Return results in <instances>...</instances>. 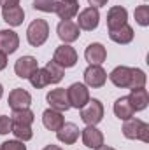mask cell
Wrapping results in <instances>:
<instances>
[{
  "instance_id": "1",
  "label": "cell",
  "mask_w": 149,
  "mask_h": 150,
  "mask_svg": "<svg viewBox=\"0 0 149 150\" xmlns=\"http://www.w3.org/2000/svg\"><path fill=\"white\" fill-rule=\"evenodd\" d=\"M123 134L128 140H140L144 143H149V124L140 119H128L123 124Z\"/></svg>"
},
{
  "instance_id": "2",
  "label": "cell",
  "mask_w": 149,
  "mask_h": 150,
  "mask_svg": "<svg viewBox=\"0 0 149 150\" xmlns=\"http://www.w3.org/2000/svg\"><path fill=\"white\" fill-rule=\"evenodd\" d=\"M49 37V25L46 19H34L27 30V40L32 47H40Z\"/></svg>"
},
{
  "instance_id": "3",
  "label": "cell",
  "mask_w": 149,
  "mask_h": 150,
  "mask_svg": "<svg viewBox=\"0 0 149 150\" xmlns=\"http://www.w3.org/2000/svg\"><path fill=\"white\" fill-rule=\"evenodd\" d=\"M104 119V105L100 100H90L81 108V120L86 126H97Z\"/></svg>"
},
{
  "instance_id": "4",
  "label": "cell",
  "mask_w": 149,
  "mask_h": 150,
  "mask_svg": "<svg viewBox=\"0 0 149 150\" xmlns=\"http://www.w3.org/2000/svg\"><path fill=\"white\" fill-rule=\"evenodd\" d=\"M67 96H69V103L74 108H82L88 101H90V91L86 84L81 82H74L69 89H67Z\"/></svg>"
},
{
  "instance_id": "5",
  "label": "cell",
  "mask_w": 149,
  "mask_h": 150,
  "mask_svg": "<svg viewBox=\"0 0 149 150\" xmlns=\"http://www.w3.org/2000/svg\"><path fill=\"white\" fill-rule=\"evenodd\" d=\"M53 61L56 65H60L62 68H72L75 63H77V52H75V49L72 45L63 44V45L56 47L54 56H53Z\"/></svg>"
},
{
  "instance_id": "6",
  "label": "cell",
  "mask_w": 149,
  "mask_h": 150,
  "mask_svg": "<svg viewBox=\"0 0 149 150\" xmlns=\"http://www.w3.org/2000/svg\"><path fill=\"white\" fill-rule=\"evenodd\" d=\"M100 23V12L97 7H86L84 11L79 12V18H77V26L79 30H86V32H93Z\"/></svg>"
},
{
  "instance_id": "7",
  "label": "cell",
  "mask_w": 149,
  "mask_h": 150,
  "mask_svg": "<svg viewBox=\"0 0 149 150\" xmlns=\"http://www.w3.org/2000/svg\"><path fill=\"white\" fill-rule=\"evenodd\" d=\"M46 100H47V103H49V107H51L53 110H58V112H67L69 108H72V107H70V103H69L67 89H63V87L51 89V91L47 93Z\"/></svg>"
},
{
  "instance_id": "8",
  "label": "cell",
  "mask_w": 149,
  "mask_h": 150,
  "mask_svg": "<svg viewBox=\"0 0 149 150\" xmlns=\"http://www.w3.org/2000/svg\"><path fill=\"white\" fill-rule=\"evenodd\" d=\"M105 80H107V74L100 65H90L84 70V84L88 87L98 89V87H102L105 84Z\"/></svg>"
},
{
  "instance_id": "9",
  "label": "cell",
  "mask_w": 149,
  "mask_h": 150,
  "mask_svg": "<svg viewBox=\"0 0 149 150\" xmlns=\"http://www.w3.org/2000/svg\"><path fill=\"white\" fill-rule=\"evenodd\" d=\"M56 32H58L60 40H63L65 44L75 42V40L79 38V35H81V30H79L77 23H74L72 19H62V21L58 23Z\"/></svg>"
},
{
  "instance_id": "10",
  "label": "cell",
  "mask_w": 149,
  "mask_h": 150,
  "mask_svg": "<svg viewBox=\"0 0 149 150\" xmlns=\"http://www.w3.org/2000/svg\"><path fill=\"white\" fill-rule=\"evenodd\" d=\"M7 103L12 110H21V108H28L30 103H32V96L28 91L21 89V87H16L9 93V98H7Z\"/></svg>"
},
{
  "instance_id": "11",
  "label": "cell",
  "mask_w": 149,
  "mask_h": 150,
  "mask_svg": "<svg viewBox=\"0 0 149 150\" xmlns=\"http://www.w3.org/2000/svg\"><path fill=\"white\" fill-rule=\"evenodd\" d=\"M126 21H128V11L125 7L114 5V7L109 9V12H107V28H109V32L125 26Z\"/></svg>"
},
{
  "instance_id": "12",
  "label": "cell",
  "mask_w": 149,
  "mask_h": 150,
  "mask_svg": "<svg viewBox=\"0 0 149 150\" xmlns=\"http://www.w3.org/2000/svg\"><path fill=\"white\" fill-rule=\"evenodd\" d=\"M39 68V63L34 56H21L14 63V72L19 79H30V75Z\"/></svg>"
},
{
  "instance_id": "13",
  "label": "cell",
  "mask_w": 149,
  "mask_h": 150,
  "mask_svg": "<svg viewBox=\"0 0 149 150\" xmlns=\"http://www.w3.org/2000/svg\"><path fill=\"white\" fill-rule=\"evenodd\" d=\"M81 136H82V143H84L88 149L97 150L104 145V134H102V131H98L95 126H86V127L82 129Z\"/></svg>"
},
{
  "instance_id": "14",
  "label": "cell",
  "mask_w": 149,
  "mask_h": 150,
  "mask_svg": "<svg viewBox=\"0 0 149 150\" xmlns=\"http://www.w3.org/2000/svg\"><path fill=\"white\" fill-rule=\"evenodd\" d=\"M84 58L90 65H102L105 59H107V49L98 44V42H93L86 47L84 51Z\"/></svg>"
},
{
  "instance_id": "15",
  "label": "cell",
  "mask_w": 149,
  "mask_h": 150,
  "mask_svg": "<svg viewBox=\"0 0 149 150\" xmlns=\"http://www.w3.org/2000/svg\"><path fill=\"white\" fill-rule=\"evenodd\" d=\"M19 47V37L12 30H0V51L5 54L16 52Z\"/></svg>"
},
{
  "instance_id": "16",
  "label": "cell",
  "mask_w": 149,
  "mask_h": 150,
  "mask_svg": "<svg viewBox=\"0 0 149 150\" xmlns=\"http://www.w3.org/2000/svg\"><path fill=\"white\" fill-rule=\"evenodd\" d=\"M56 138L65 143V145H74L79 138V127L74 122H65L58 131H56Z\"/></svg>"
},
{
  "instance_id": "17",
  "label": "cell",
  "mask_w": 149,
  "mask_h": 150,
  "mask_svg": "<svg viewBox=\"0 0 149 150\" xmlns=\"http://www.w3.org/2000/svg\"><path fill=\"white\" fill-rule=\"evenodd\" d=\"M42 124H44V127L49 129V131H58V129L65 124L63 113L58 112V110H53V108H47L46 112L42 113Z\"/></svg>"
},
{
  "instance_id": "18",
  "label": "cell",
  "mask_w": 149,
  "mask_h": 150,
  "mask_svg": "<svg viewBox=\"0 0 149 150\" xmlns=\"http://www.w3.org/2000/svg\"><path fill=\"white\" fill-rule=\"evenodd\" d=\"M111 82L116 87H128L130 86V79H132V68L130 67H116L109 74Z\"/></svg>"
},
{
  "instance_id": "19",
  "label": "cell",
  "mask_w": 149,
  "mask_h": 150,
  "mask_svg": "<svg viewBox=\"0 0 149 150\" xmlns=\"http://www.w3.org/2000/svg\"><path fill=\"white\" fill-rule=\"evenodd\" d=\"M128 101H130L133 112H142V110L149 105L148 91H146L144 87H140V89H132V93H130V96H128Z\"/></svg>"
},
{
  "instance_id": "20",
  "label": "cell",
  "mask_w": 149,
  "mask_h": 150,
  "mask_svg": "<svg viewBox=\"0 0 149 150\" xmlns=\"http://www.w3.org/2000/svg\"><path fill=\"white\" fill-rule=\"evenodd\" d=\"M2 18H4V21H5L7 25H11V26H19V25H23V21H25V11H23L19 5L7 7V9L2 11Z\"/></svg>"
},
{
  "instance_id": "21",
  "label": "cell",
  "mask_w": 149,
  "mask_h": 150,
  "mask_svg": "<svg viewBox=\"0 0 149 150\" xmlns=\"http://www.w3.org/2000/svg\"><path fill=\"white\" fill-rule=\"evenodd\" d=\"M54 12L60 16V19H72L79 12V4L72 2V0H58Z\"/></svg>"
},
{
  "instance_id": "22",
  "label": "cell",
  "mask_w": 149,
  "mask_h": 150,
  "mask_svg": "<svg viewBox=\"0 0 149 150\" xmlns=\"http://www.w3.org/2000/svg\"><path fill=\"white\" fill-rule=\"evenodd\" d=\"M133 113L135 112H133V108H132V105L128 101V96H121V98L116 100V103H114V115L117 119L128 120V119L133 117Z\"/></svg>"
},
{
  "instance_id": "23",
  "label": "cell",
  "mask_w": 149,
  "mask_h": 150,
  "mask_svg": "<svg viewBox=\"0 0 149 150\" xmlns=\"http://www.w3.org/2000/svg\"><path fill=\"white\" fill-rule=\"evenodd\" d=\"M133 28L126 23L125 26H121V28H117V30H112L109 32V37H111L112 42H116V44H121V45H125V44H130L132 40H133Z\"/></svg>"
},
{
  "instance_id": "24",
  "label": "cell",
  "mask_w": 149,
  "mask_h": 150,
  "mask_svg": "<svg viewBox=\"0 0 149 150\" xmlns=\"http://www.w3.org/2000/svg\"><path fill=\"white\" fill-rule=\"evenodd\" d=\"M44 70H46V74H47L49 84H58V82L63 79V75H65V68H62V67L56 65L54 61H47V65L44 67Z\"/></svg>"
},
{
  "instance_id": "25",
  "label": "cell",
  "mask_w": 149,
  "mask_h": 150,
  "mask_svg": "<svg viewBox=\"0 0 149 150\" xmlns=\"http://www.w3.org/2000/svg\"><path fill=\"white\" fill-rule=\"evenodd\" d=\"M12 122L14 124H23V126H32L35 115L30 108H21V110H12V115H11Z\"/></svg>"
},
{
  "instance_id": "26",
  "label": "cell",
  "mask_w": 149,
  "mask_h": 150,
  "mask_svg": "<svg viewBox=\"0 0 149 150\" xmlns=\"http://www.w3.org/2000/svg\"><path fill=\"white\" fill-rule=\"evenodd\" d=\"M30 84L35 87V89H42V87H46V86H49V80H47V74H46V70L44 68H37L34 74L30 75Z\"/></svg>"
},
{
  "instance_id": "27",
  "label": "cell",
  "mask_w": 149,
  "mask_h": 150,
  "mask_svg": "<svg viewBox=\"0 0 149 150\" xmlns=\"http://www.w3.org/2000/svg\"><path fill=\"white\" fill-rule=\"evenodd\" d=\"M146 80H148V77H146V74L140 68H132V79H130L128 89L130 91L132 89H140V87L146 86Z\"/></svg>"
},
{
  "instance_id": "28",
  "label": "cell",
  "mask_w": 149,
  "mask_h": 150,
  "mask_svg": "<svg viewBox=\"0 0 149 150\" xmlns=\"http://www.w3.org/2000/svg\"><path fill=\"white\" fill-rule=\"evenodd\" d=\"M12 133H14V136H16L19 142H28V140H32V136H34L32 127H30V126H23V124H12Z\"/></svg>"
},
{
  "instance_id": "29",
  "label": "cell",
  "mask_w": 149,
  "mask_h": 150,
  "mask_svg": "<svg viewBox=\"0 0 149 150\" xmlns=\"http://www.w3.org/2000/svg\"><path fill=\"white\" fill-rule=\"evenodd\" d=\"M133 16H135V21L140 26H148L149 25V5H139L135 9Z\"/></svg>"
},
{
  "instance_id": "30",
  "label": "cell",
  "mask_w": 149,
  "mask_h": 150,
  "mask_svg": "<svg viewBox=\"0 0 149 150\" xmlns=\"http://www.w3.org/2000/svg\"><path fill=\"white\" fill-rule=\"evenodd\" d=\"M58 5V0H34V9L42 12H54Z\"/></svg>"
},
{
  "instance_id": "31",
  "label": "cell",
  "mask_w": 149,
  "mask_h": 150,
  "mask_svg": "<svg viewBox=\"0 0 149 150\" xmlns=\"http://www.w3.org/2000/svg\"><path fill=\"white\" fill-rule=\"evenodd\" d=\"M12 119L7 115H0V134H9L12 133Z\"/></svg>"
},
{
  "instance_id": "32",
  "label": "cell",
  "mask_w": 149,
  "mask_h": 150,
  "mask_svg": "<svg viewBox=\"0 0 149 150\" xmlns=\"http://www.w3.org/2000/svg\"><path fill=\"white\" fill-rule=\"evenodd\" d=\"M0 150H27V145H23L19 140H9L0 145Z\"/></svg>"
},
{
  "instance_id": "33",
  "label": "cell",
  "mask_w": 149,
  "mask_h": 150,
  "mask_svg": "<svg viewBox=\"0 0 149 150\" xmlns=\"http://www.w3.org/2000/svg\"><path fill=\"white\" fill-rule=\"evenodd\" d=\"M0 5H2L4 9L14 7V5H19V0H0Z\"/></svg>"
},
{
  "instance_id": "34",
  "label": "cell",
  "mask_w": 149,
  "mask_h": 150,
  "mask_svg": "<svg viewBox=\"0 0 149 150\" xmlns=\"http://www.w3.org/2000/svg\"><path fill=\"white\" fill-rule=\"evenodd\" d=\"M88 2H90V5H91V7H97V9H98V7L107 5V2H109V0H88Z\"/></svg>"
},
{
  "instance_id": "35",
  "label": "cell",
  "mask_w": 149,
  "mask_h": 150,
  "mask_svg": "<svg viewBox=\"0 0 149 150\" xmlns=\"http://www.w3.org/2000/svg\"><path fill=\"white\" fill-rule=\"evenodd\" d=\"M7 67V54L0 51V70H4Z\"/></svg>"
},
{
  "instance_id": "36",
  "label": "cell",
  "mask_w": 149,
  "mask_h": 150,
  "mask_svg": "<svg viewBox=\"0 0 149 150\" xmlns=\"http://www.w3.org/2000/svg\"><path fill=\"white\" fill-rule=\"evenodd\" d=\"M44 150H63V149H62V147H58V145H53V143H51V145L44 147Z\"/></svg>"
},
{
  "instance_id": "37",
  "label": "cell",
  "mask_w": 149,
  "mask_h": 150,
  "mask_svg": "<svg viewBox=\"0 0 149 150\" xmlns=\"http://www.w3.org/2000/svg\"><path fill=\"white\" fill-rule=\"evenodd\" d=\"M97 150H116V149H112V147H107V145H102L100 149H97Z\"/></svg>"
},
{
  "instance_id": "38",
  "label": "cell",
  "mask_w": 149,
  "mask_h": 150,
  "mask_svg": "<svg viewBox=\"0 0 149 150\" xmlns=\"http://www.w3.org/2000/svg\"><path fill=\"white\" fill-rule=\"evenodd\" d=\"M4 96V87H2V84H0V98Z\"/></svg>"
},
{
  "instance_id": "39",
  "label": "cell",
  "mask_w": 149,
  "mask_h": 150,
  "mask_svg": "<svg viewBox=\"0 0 149 150\" xmlns=\"http://www.w3.org/2000/svg\"><path fill=\"white\" fill-rule=\"evenodd\" d=\"M72 2H77V0H72Z\"/></svg>"
}]
</instances>
